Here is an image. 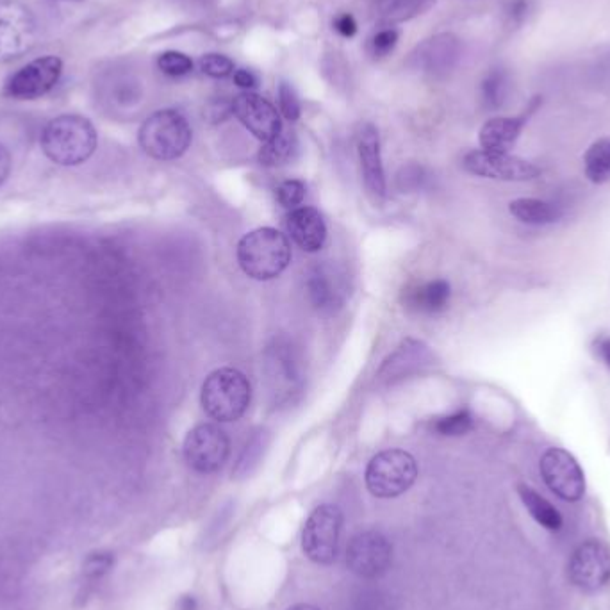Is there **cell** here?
I'll return each instance as SVG.
<instances>
[{
	"label": "cell",
	"instance_id": "2e32d148",
	"mask_svg": "<svg viewBox=\"0 0 610 610\" xmlns=\"http://www.w3.org/2000/svg\"><path fill=\"white\" fill-rule=\"evenodd\" d=\"M539 106H541V99L536 97L530 102L527 111H523L520 116H498V118L487 120L479 134L482 150L496 152V154H509V150L520 138L523 127L527 125L528 118L536 113Z\"/></svg>",
	"mask_w": 610,
	"mask_h": 610
},
{
	"label": "cell",
	"instance_id": "7a4b0ae2",
	"mask_svg": "<svg viewBox=\"0 0 610 610\" xmlns=\"http://www.w3.org/2000/svg\"><path fill=\"white\" fill-rule=\"evenodd\" d=\"M238 263L250 279L272 281L291 263V245L282 232L261 227L241 238Z\"/></svg>",
	"mask_w": 610,
	"mask_h": 610
},
{
	"label": "cell",
	"instance_id": "d4e9b609",
	"mask_svg": "<svg viewBox=\"0 0 610 610\" xmlns=\"http://www.w3.org/2000/svg\"><path fill=\"white\" fill-rule=\"evenodd\" d=\"M584 166L587 179L594 184L610 181V138L594 141L584 156Z\"/></svg>",
	"mask_w": 610,
	"mask_h": 610
},
{
	"label": "cell",
	"instance_id": "d6986e66",
	"mask_svg": "<svg viewBox=\"0 0 610 610\" xmlns=\"http://www.w3.org/2000/svg\"><path fill=\"white\" fill-rule=\"evenodd\" d=\"M452 297L450 284L437 279L405 291V305L420 314H437L445 311Z\"/></svg>",
	"mask_w": 610,
	"mask_h": 610
},
{
	"label": "cell",
	"instance_id": "ffe728a7",
	"mask_svg": "<svg viewBox=\"0 0 610 610\" xmlns=\"http://www.w3.org/2000/svg\"><path fill=\"white\" fill-rule=\"evenodd\" d=\"M434 4L436 0H371L370 9L377 22L391 27L427 13Z\"/></svg>",
	"mask_w": 610,
	"mask_h": 610
},
{
	"label": "cell",
	"instance_id": "7c38bea8",
	"mask_svg": "<svg viewBox=\"0 0 610 610\" xmlns=\"http://www.w3.org/2000/svg\"><path fill=\"white\" fill-rule=\"evenodd\" d=\"M462 165L470 174L496 181H532L541 174L539 166L530 163L527 159L511 154L486 152V150H473L470 154H466Z\"/></svg>",
	"mask_w": 610,
	"mask_h": 610
},
{
	"label": "cell",
	"instance_id": "484cf974",
	"mask_svg": "<svg viewBox=\"0 0 610 610\" xmlns=\"http://www.w3.org/2000/svg\"><path fill=\"white\" fill-rule=\"evenodd\" d=\"M432 429L441 436H464L473 429V416L468 409H461L454 414H448L443 418H437L432 423Z\"/></svg>",
	"mask_w": 610,
	"mask_h": 610
},
{
	"label": "cell",
	"instance_id": "f35d334b",
	"mask_svg": "<svg viewBox=\"0 0 610 610\" xmlns=\"http://www.w3.org/2000/svg\"><path fill=\"white\" fill-rule=\"evenodd\" d=\"M179 610H197V600L193 596H182L177 605Z\"/></svg>",
	"mask_w": 610,
	"mask_h": 610
},
{
	"label": "cell",
	"instance_id": "836d02e7",
	"mask_svg": "<svg viewBox=\"0 0 610 610\" xmlns=\"http://www.w3.org/2000/svg\"><path fill=\"white\" fill-rule=\"evenodd\" d=\"M532 9H534L532 0H509L505 6V17L509 18L512 25L520 27L527 22Z\"/></svg>",
	"mask_w": 610,
	"mask_h": 610
},
{
	"label": "cell",
	"instance_id": "f546056e",
	"mask_svg": "<svg viewBox=\"0 0 610 610\" xmlns=\"http://www.w3.org/2000/svg\"><path fill=\"white\" fill-rule=\"evenodd\" d=\"M305 182L298 181V179H289V181H284L277 186V190H275V198H277V202L281 204L282 207H286V209H295V207L300 206L302 202H304L305 198Z\"/></svg>",
	"mask_w": 610,
	"mask_h": 610
},
{
	"label": "cell",
	"instance_id": "44dd1931",
	"mask_svg": "<svg viewBox=\"0 0 610 610\" xmlns=\"http://www.w3.org/2000/svg\"><path fill=\"white\" fill-rule=\"evenodd\" d=\"M518 495H520L521 502L525 505L528 514H530L541 527L546 528V530H552V532L561 530V512L557 511V507H553L552 503L548 502L545 496L539 495L536 489L525 486V484H520V486H518Z\"/></svg>",
	"mask_w": 610,
	"mask_h": 610
},
{
	"label": "cell",
	"instance_id": "ac0fdd59",
	"mask_svg": "<svg viewBox=\"0 0 610 610\" xmlns=\"http://www.w3.org/2000/svg\"><path fill=\"white\" fill-rule=\"evenodd\" d=\"M357 150L363 166L364 184L366 190L373 197H384L386 193V179H384V166L380 156L379 131L371 124H364L357 136Z\"/></svg>",
	"mask_w": 610,
	"mask_h": 610
},
{
	"label": "cell",
	"instance_id": "83f0119b",
	"mask_svg": "<svg viewBox=\"0 0 610 610\" xmlns=\"http://www.w3.org/2000/svg\"><path fill=\"white\" fill-rule=\"evenodd\" d=\"M157 66L163 74L170 75V77H182V75L190 74L193 70V61H191L190 56H186L182 52L168 50L157 58Z\"/></svg>",
	"mask_w": 610,
	"mask_h": 610
},
{
	"label": "cell",
	"instance_id": "9c48e42d",
	"mask_svg": "<svg viewBox=\"0 0 610 610\" xmlns=\"http://www.w3.org/2000/svg\"><path fill=\"white\" fill-rule=\"evenodd\" d=\"M541 475L548 489L564 502H578L586 495V475L573 455L550 448L541 457Z\"/></svg>",
	"mask_w": 610,
	"mask_h": 610
},
{
	"label": "cell",
	"instance_id": "f1b7e54d",
	"mask_svg": "<svg viewBox=\"0 0 610 610\" xmlns=\"http://www.w3.org/2000/svg\"><path fill=\"white\" fill-rule=\"evenodd\" d=\"M198 66L202 70V74L213 79H225L229 75H234V61L223 54H206L198 61Z\"/></svg>",
	"mask_w": 610,
	"mask_h": 610
},
{
	"label": "cell",
	"instance_id": "74e56055",
	"mask_svg": "<svg viewBox=\"0 0 610 610\" xmlns=\"http://www.w3.org/2000/svg\"><path fill=\"white\" fill-rule=\"evenodd\" d=\"M596 350H598V355L602 357L603 363L607 364V368L610 370V338L598 339Z\"/></svg>",
	"mask_w": 610,
	"mask_h": 610
},
{
	"label": "cell",
	"instance_id": "cb8c5ba5",
	"mask_svg": "<svg viewBox=\"0 0 610 610\" xmlns=\"http://www.w3.org/2000/svg\"><path fill=\"white\" fill-rule=\"evenodd\" d=\"M509 91H511L509 72L503 68L489 70L480 84V99H482L484 108L491 109V111L502 108L503 104L507 102Z\"/></svg>",
	"mask_w": 610,
	"mask_h": 610
},
{
	"label": "cell",
	"instance_id": "60d3db41",
	"mask_svg": "<svg viewBox=\"0 0 610 610\" xmlns=\"http://www.w3.org/2000/svg\"><path fill=\"white\" fill-rule=\"evenodd\" d=\"M607 56H609V58L605 59V70H607V75H610V52Z\"/></svg>",
	"mask_w": 610,
	"mask_h": 610
},
{
	"label": "cell",
	"instance_id": "5b68a950",
	"mask_svg": "<svg viewBox=\"0 0 610 610\" xmlns=\"http://www.w3.org/2000/svg\"><path fill=\"white\" fill-rule=\"evenodd\" d=\"M418 477V464L405 450H386L371 459L366 468V486L377 498L404 495Z\"/></svg>",
	"mask_w": 610,
	"mask_h": 610
},
{
	"label": "cell",
	"instance_id": "52a82bcc",
	"mask_svg": "<svg viewBox=\"0 0 610 610\" xmlns=\"http://www.w3.org/2000/svg\"><path fill=\"white\" fill-rule=\"evenodd\" d=\"M36 42V20L18 0H0V63L22 58Z\"/></svg>",
	"mask_w": 610,
	"mask_h": 610
},
{
	"label": "cell",
	"instance_id": "4316f807",
	"mask_svg": "<svg viewBox=\"0 0 610 610\" xmlns=\"http://www.w3.org/2000/svg\"><path fill=\"white\" fill-rule=\"evenodd\" d=\"M329 277L330 275L320 270V272L314 273L313 279L309 281L311 300L320 309H325V307L332 309L334 304H338V291H336V286H332Z\"/></svg>",
	"mask_w": 610,
	"mask_h": 610
},
{
	"label": "cell",
	"instance_id": "8d00e7d4",
	"mask_svg": "<svg viewBox=\"0 0 610 610\" xmlns=\"http://www.w3.org/2000/svg\"><path fill=\"white\" fill-rule=\"evenodd\" d=\"M9 174H11V156L8 149L0 143V186L8 181Z\"/></svg>",
	"mask_w": 610,
	"mask_h": 610
},
{
	"label": "cell",
	"instance_id": "d6a6232c",
	"mask_svg": "<svg viewBox=\"0 0 610 610\" xmlns=\"http://www.w3.org/2000/svg\"><path fill=\"white\" fill-rule=\"evenodd\" d=\"M115 557L111 553H91L84 562V575L90 578L104 577L113 568Z\"/></svg>",
	"mask_w": 610,
	"mask_h": 610
},
{
	"label": "cell",
	"instance_id": "277c9868",
	"mask_svg": "<svg viewBox=\"0 0 610 610\" xmlns=\"http://www.w3.org/2000/svg\"><path fill=\"white\" fill-rule=\"evenodd\" d=\"M191 132L186 116L175 109H161L141 125L138 140L147 156L157 161H172L190 149Z\"/></svg>",
	"mask_w": 610,
	"mask_h": 610
},
{
	"label": "cell",
	"instance_id": "1f68e13d",
	"mask_svg": "<svg viewBox=\"0 0 610 610\" xmlns=\"http://www.w3.org/2000/svg\"><path fill=\"white\" fill-rule=\"evenodd\" d=\"M279 108H281V115L289 122H297L300 118L302 106H300L297 91L293 90L291 84H281V88H279Z\"/></svg>",
	"mask_w": 610,
	"mask_h": 610
},
{
	"label": "cell",
	"instance_id": "8992f818",
	"mask_svg": "<svg viewBox=\"0 0 610 610\" xmlns=\"http://www.w3.org/2000/svg\"><path fill=\"white\" fill-rule=\"evenodd\" d=\"M343 512L336 505H320L305 523L302 550L316 564H330L338 557Z\"/></svg>",
	"mask_w": 610,
	"mask_h": 610
},
{
	"label": "cell",
	"instance_id": "5bb4252c",
	"mask_svg": "<svg viewBox=\"0 0 610 610\" xmlns=\"http://www.w3.org/2000/svg\"><path fill=\"white\" fill-rule=\"evenodd\" d=\"M232 113L256 136L257 140H273L282 131L281 111L270 100L245 91L232 100Z\"/></svg>",
	"mask_w": 610,
	"mask_h": 610
},
{
	"label": "cell",
	"instance_id": "4dcf8cb0",
	"mask_svg": "<svg viewBox=\"0 0 610 610\" xmlns=\"http://www.w3.org/2000/svg\"><path fill=\"white\" fill-rule=\"evenodd\" d=\"M398 40H400V33L396 29H393V27L382 29V31H379V33L371 38V54L375 58H386V56H389L395 50Z\"/></svg>",
	"mask_w": 610,
	"mask_h": 610
},
{
	"label": "cell",
	"instance_id": "ab89813d",
	"mask_svg": "<svg viewBox=\"0 0 610 610\" xmlns=\"http://www.w3.org/2000/svg\"><path fill=\"white\" fill-rule=\"evenodd\" d=\"M288 610H320L313 607V605H305V603H300V605H295V607H291Z\"/></svg>",
	"mask_w": 610,
	"mask_h": 610
},
{
	"label": "cell",
	"instance_id": "9a60e30c",
	"mask_svg": "<svg viewBox=\"0 0 610 610\" xmlns=\"http://www.w3.org/2000/svg\"><path fill=\"white\" fill-rule=\"evenodd\" d=\"M462 58V43L455 34L443 33L420 43L413 52V63L432 77H445L454 72Z\"/></svg>",
	"mask_w": 610,
	"mask_h": 610
},
{
	"label": "cell",
	"instance_id": "6da1fadb",
	"mask_svg": "<svg viewBox=\"0 0 610 610\" xmlns=\"http://www.w3.org/2000/svg\"><path fill=\"white\" fill-rule=\"evenodd\" d=\"M42 149L56 165H83L97 149V131L84 116H58L43 129Z\"/></svg>",
	"mask_w": 610,
	"mask_h": 610
},
{
	"label": "cell",
	"instance_id": "ba28073f",
	"mask_svg": "<svg viewBox=\"0 0 610 610\" xmlns=\"http://www.w3.org/2000/svg\"><path fill=\"white\" fill-rule=\"evenodd\" d=\"M229 454V436L213 423L198 425L184 439V459L191 470L198 473H215L220 470Z\"/></svg>",
	"mask_w": 610,
	"mask_h": 610
},
{
	"label": "cell",
	"instance_id": "3957f363",
	"mask_svg": "<svg viewBox=\"0 0 610 610\" xmlns=\"http://www.w3.org/2000/svg\"><path fill=\"white\" fill-rule=\"evenodd\" d=\"M252 400L250 380L234 368L213 371L202 384L200 402L209 418L218 423L240 420Z\"/></svg>",
	"mask_w": 610,
	"mask_h": 610
},
{
	"label": "cell",
	"instance_id": "e575fe53",
	"mask_svg": "<svg viewBox=\"0 0 610 610\" xmlns=\"http://www.w3.org/2000/svg\"><path fill=\"white\" fill-rule=\"evenodd\" d=\"M334 29L338 31L341 36H345V38H352L355 33H357V22H355V18L352 15H339L336 20H334Z\"/></svg>",
	"mask_w": 610,
	"mask_h": 610
},
{
	"label": "cell",
	"instance_id": "e0dca14e",
	"mask_svg": "<svg viewBox=\"0 0 610 610\" xmlns=\"http://www.w3.org/2000/svg\"><path fill=\"white\" fill-rule=\"evenodd\" d=\"M289 236L305 252L322 250L327 241V225L318 209L309 206L295 207L286 216Z\"/></svg>",
	"mask_w": 610,
	"mask_h": 610
},
{
	"label": "cell",
	"instance_id": "30bf717a",
	"mask_svg": "<svg viewBox=\"0 0 610 610\" xmlns=\"http://www.w3.org/2000/svg\"><path fill=\"white\" fill-rule=\"evenodd\" d=\"M569 580L582 591L594 593L610 582V548L600 539H587L575 548L568 566Z\"/></svg>",
	"mask_w": 610,
	"mask_h": 610
},
{
	"label": "cell",
	"instance_id": "8fae6325",
	"mask_svg": "<svg viewBox=\"0 0 610 610\" xmlns=\"http://www.w3.org/2000/svg\"><path fill=\"white\" fill-rule=\"evenodd\" d=\"M63 74V61L56 56L34 59L9 77L4 93L11 99L34 100L47 95Z\"/></svg>",
	"mask_w": 610,
	"mask_h": 610
},
{
	"label": "cell",
	"instance_id": "d590c367",
	"mask_svg": "<svg viewBox=\"0 0 610 610\" xmlns=\"http://www.w3.org/2000/svg\"><path fill=\"white\" fill-rule=\"evenodd\" d=\"M234 83L238 84L243 90H254L257 86V77L250 70H236L234 72Z\"/></svg>",
	"mask_w": 610,
	"mask_h": 610
},
{
	"label": "cell",
	"instance_id": "603a6c76",
	"mask_svg": "<svg viewBox=\"0 0 610 610\" xmlns=\"http://www.w3.org/2000/svg\"><path fill=\"white\" fill-rule=\"evenodd\" d=\"M298 141L293 132L282 129L273 140L266 141L259 150V163L270 168L288 165L297 156Z\"/></svg>",
	"mask_w": 610,
	"mask_h": 610
},
{
	"label": "cell",
	"instance_id": "4fadbf2b",
	"mask_svg": "<svg viewBox=\"0 0 610 610\" xmlns=\"http://www.w3.org/2000/svg\"><path fill=\"white\" fill-rule=\"evenodd\" d=\"M393 561V546L380 532H363L355 536L347 550V564L361 578H377L388 571Z\"/></svg>",
	"mask_w": 610,
	"mask_h": 610
},
{
	"label": "cell",
	"instance_id": "7402d4cb",
	"mask_svg": "<svg viewBox=\"0 0 610 610\" xmlns=\"http://www.w3.org/2000/svg\"><path fill=\"white\" fill-rule=\"evenodd\" d=\"M509 211L514 218L528 225H548L557 222L562 216V211L546 200L539 198H518L512 200Z\"/></svg>",
	"mask_w": 610,
	"mask_h": 610
}]
</instances>
